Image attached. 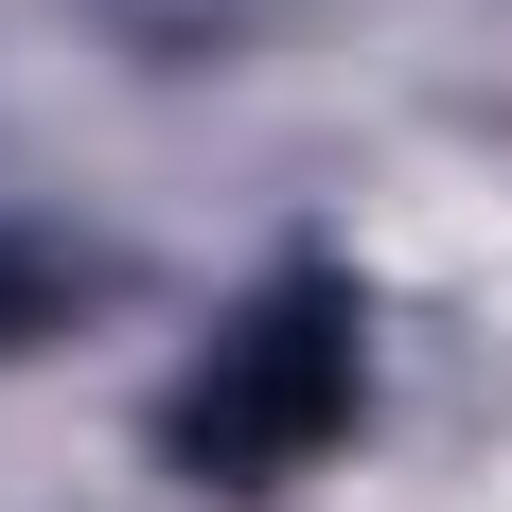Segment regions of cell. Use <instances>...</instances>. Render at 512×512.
Returning a JSON list of instances; mask_svg holds the SVG:
<instances>
[{"label":"cell","mask_w":512,"mask_h":512,"mask_svg":"<svg viewBox=\"0 0 512 512\" xmlns=\"http://www.w3.org/2000/svg\"><path fill=\"white\" fill-rule=\"evenodd\" d=\"M336 424H354V301L336 283H265L212 336V371L177 389V460L248 495V477H301Z\"/></svg>","instance_id":"cell-1"},{"label":"cell","mask_w":512,"mask_h":512,"mask_svg":"<svg viewBox=\"0 0 512 512\" xmlns=\"http://www.w3.org/2000/svg\"><path fill=\"white\" fill-rule=\"evenodd\" d=\"M53 318V248H18V230H0V336H36Z\"/></svg>","instance_id":"cell-2"}]
</instances>
